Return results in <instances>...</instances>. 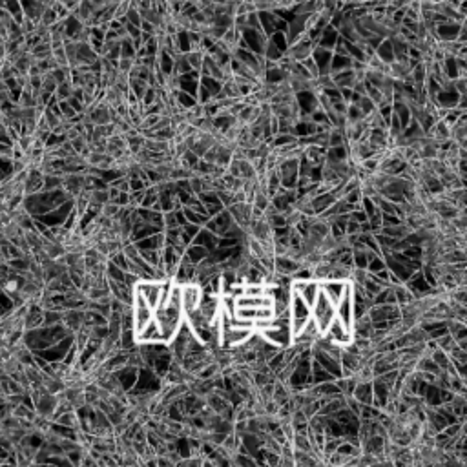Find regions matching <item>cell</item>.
Wrapping results in <instances>:
<instances>
[{"label":"cell","instance_id":"cell-1","mask_svg":"<svg viewBox=\"0 0 467 467\" xmlns=\"http://www.w3.org/2000/svg\"><path fill=\"white\" fill-rule=\"evenodd\" d=\"M153 320L157 321L161 334H163V343L168 345L175 338V334L179 331L181 323L185 321V312L181 309V305L164 303L161 307L153 309Z\"/></svg>","mask_w":467,"mask_h":467},{"label":"cell","instance_id":"cell-2","mask_svg":"<svg viewBox=\"0 0 467 467\" xmlns=\"http://www.w3.org/2000/svg\"><path fill=\"white\" fill-rule=\"evenodd\" d=\"M310 318L314 320V323L318 325V329H320L321 334H323V331L329 327V323L336 318L334 303H332L331 299L327 298L321 290H320V294L316 296L314 303L310 305Z\"/></svg>","mask_w":467,"mask_h":467},{"label":"cell","instance_id":"cell-3","mask_svg":"<svg viewBox=\"0 0 467 467\" xmlns=\"http://www.w3.org/2000/svg\"><path fill=\"white\" fill-rule=\"evenodd\" d=\"M130 312H132V321H133V331H141L148 321L153 320V307L146 299L133 292L132 303H130Z\"/></svg>","mask_w":467,"mask_h":467},{"label":"cell","instance_id":"cell-4","mask_svg":"<svg viewBox=\"0 0 467 467\" xmlns=\"http://www.w3.org/2000/svg\"><path fill=\"white\" fill-rule=\"evenodd\" d=\"M323 336H325L331 343L338 345V347H347V345H350L352 343V339H354L352 329H349L347 325H343L338 318H334V320L329 323V327L323 331Z\"/></svg>","mask_w":467,"mask_h":467},{"label":"cell","instance_id":"cell-5","mask_svg":"<svg viewBox=\"0 0 467 467\" xmlns=\"http://www.w3.org/2000/svg\"><path fill=\"white\" fill-rule=\"evenodd\" d=\"M133 292L142 296V298L146 299L148 303L155 309L159 303V299H161V279H155V277H141V279L133 285Z\"/></svg>","mask_w":467,"mask_h":467},{"label":"cell","instance_id":"cell-6","mask_svg":"<svg viewBox=\"0 0 467 467\" xmlns=\"http://www.w3.org/2000/svg\"><path fill=\"white\" fill-rule=\"evenodd\" d=\"M133 389H135V391H141V393L159 394V391L163 389V380H161V376H157L150 367H139L137 382H135V385H133Z\"/></svg>","mask_w":467,"mask_h":467},{"label":"cell","instance_id":"cell-7","mask_svg":"<svg viewBox=\"0 0 467 467\" xmlns=\"http://www.w3.org/2000/svg\"><path fill=\"white\" fill-rule=\"evenodd\" d=\"M201 296H203V290L197 283H186V285H181V309L186 314H192L199 309V301H201Z\"/></svg>","mask_w":467,"mask_h":467},{"label":"cell","instance_id":"cell-8","mask_svg":"<svg viewBox=\"0 0 467 467\" xmlns=\"http://www.w3.org/2000/svg\"><path fill=\"white\" fill-rule=\"evenodd\" d=\"M290 290L298 294L299 298H303L309 305H312L314 303L316 296L320 294V279H316V277L296 279V277H292V281H290Z\"/></svg>","mask_w":467,"mask_h":467},{"label":"cell","instance_id":"cell-9","mask_svg":"<svg viewBox=\"0 0 467 467\" xmlns=\"http://www.w3.org/2000/svg\"><path fill=\"white\" fill-rule=\"evenodd\" d=\"M349 285V279H339V277H325L320 279V290L336 305L339 298L345 294V288Z\"/></svg>","mask_w":467,"mask_h":467},{"label":"cell","instance_id":"cell-10","mask_svg":"<svg viewBox=\"0 0 467 467\" xmlns=\"http://www.w3.org/2000/svg\"><path fill=\"white\" fill-rule=\"evenodd\" d=\"M310 352H312V360L318 361V363H320V365L323 367L327 372H331L334 378L341 376V365H339L338 358H334V356L327 354L325 350L314 349V347H310Z\"/></svg>","mask_w":467,"mask_h":467},{"label":"cell","instance_id":"cell-11","mask_svg":"<svg viewBox=\"0 0 467 467\" xmlns=\"http://www.w3.org/2000/svg\"><path fill=\"white\" fill-rule=\"evenodd\" d=\"M112 372L115 374V378H117L119 389H121L123 393H128L130 389H133V385H135V382H137V372H139V367L126 363L124 367H121V369H117V371H112Z\"/></svg>","mask_w":467,"mask_h":467},{"label":"cell","instance_id":"cell-12","mask_svg":"<svg viewBox=\"0 0 467 467\" xmlns=\"http://www.w3.org/2000/svg\"><path fill=\"white\" fill-rule=\"evenodd\" d=\"M135 341L139 343H163V334L159 329L157 321L150 320L141 331L135 332Z\"/></svg>","mask_w":467,"mask_h":467},{"label":"cell","instance_id":"cell-13","mask_svg":"<svg viewBox=\"0 0 467 467\" xmlns=\"http://www.w3.org/2000/svg\"><path fill=\"white\" fill-rule=\"evenodd\" d=\"M299 267H303V261L292 258L290 254H283V256H274V272L276 274H283V276H292L294 272L298 270Z\"/></svg>","mask_w":467,"mask_h":467},{"label":"cell","instance_id":"cell-14","mask_svg":"<svg viewBox=\"0 0 467 467\" xmlns=\"http://www.w3.org/2000/svg\"><path fill=\"white\" fill-rule=\"evenodd\" d=\"M194 277H196V265L190 263V259L183 254V258H181V261H179V265H177V268H175V274H174L172 279H174L177 285H186V283L194 281Z\"/></svg>","mask_w":467,"mask_h":467},{"label":"cell","instance_id":"cell-15","mask_svg":"<svg viewBox=\"0 0 467 467\" xmlns=\"http://www.w3.org/2000/svg\"><path fill=\"white\" fill-rule=\"evenodd\" d=\"M391 400V387L380 380L378 376L372 378V405L383 409Z\"/></svg>","mask_w":467,"mask_h":467},{"label":"cell","instance_id":"cell-16","mask_svg":"<svg viewBox=\"0 0 467 467\" xmlns=\"http://www.w3.org/2000/svg\"><path fill=\"white\" fill-rule=\"evenodd\" d=\"M334 201H336V197L332 196L331 190L321 192V194H316L314 197H310V208H312L314 215H321Z\"/></svg>","mask_w":467,"mask_h":467},{"label":"cell","instance_id":"cell-17","mask_svg":"<svg viewBox=\"0 0 467 467\" xmlns=\"http://www.w3.org/2000/svg\"><path fill=\"white\" fill-rule=\"evenodd\" d=\"M352 398H354L356 401H360L361 405L372 403V380L356 383L354 391H352Z\"/></svg>","mask_w":467,"mask_h":467},{"label":"cell","instance_id":"cell-18","mask_svg":"<svg viewBox=\"0 0 467 467\" xmlns=\"http://www.w3.org/2000/svg\"><path fill=\"white\" fill-rule=\"evenodd\" d=\"M332 77V82H334V86H338V88H352L354 86V82L358 79H356V73L352 68H345V69H339V71H332L331 73Z\"/></svg>","mask_w":467,"mask_h":467},{"label":"cell","instance_id":"cell-19","mask_svg":"<svg viewBox=\"0 0 467 467\" xmlns=\"http://www.w3.org/2000/svg\"><path fill=\"white\" fill-rule=\"evenodd\" d=\"M217 237L215 234H212L210 230H206L204 226H201L199 228V232L196 234V237L192 239V243H196V245H201V247H204L206 250H214L215 247H217Z\"/></svg>","mask_w":467,"mask_h":467},{"label":"cell","instance_id":"cell-20","mask_svg":"<svg viewBox=\"0 0 467 467\" xmlns=\"http://www.w3.org/2000/svg\"><path fill=\"white\" fill-rule=\"evenodd\" d=\"M349 159V144L343 146H327L325 163H341Z\"/></svg>","mask_w":467,"mask_h":467},{"label":"cell","instance_id":"cell-21","mask_svg":"<svg viewBox=\"0 0 467 467\" xmlns=\"http://www.w3.org/2000/svg\"><path fill=\"white\" fill-rule=\"evenodd\" d=\"M429 137H433L436 142H442L445 139H451V126L447 123H444L442 119H438L436 123L431 126V130L427 132Z\"/></svg>","mask_w":467,"mask_h":467},{"label":"cell","instance_id":"cell-22","mask_svg":"<svg viewBox=\"0 0 467 467\" xmlns=\"http://www.w3.org/2000/svg\"><path fill=\"white\" fill-rule=\"evenodd\" d=\"M185 256L190 259V263L197 265V263H201V261L208 256V250H206L204 247H201V245L190 243V245H186V248H185Z\"/></svg>","mask_w":467,"mask_h":467},{"label":"cell","instance_id":"cell-23","mask_svg":"<svg viewBox=\"0 0 467 467\" xmlns=\"http://www.w3.org/2000/svg\"><path fill=\"white\" fill-rule=\"evenodd\" d=\"M119 347L126 352H132V350L137 349V341H135V331L133 329H123L121 331V336H119Z\"/></svg>","mask_w":467,"mask_h":467},{"label":"cell","instance_id":"cell-24","mask_svg":"<svg viewBox=\"0 0 467 467\" xmlns=\"http://www.w3.org/2000/svg\"><path fill=\"white\" fill-rule=\"evenodd\" d=\"M393 290H394V298H396V305H405V303H411L412 299H414V296H412V292L409 290V288L403 285V283H398V285H393Z\"/></svg>","mask_w":467,"mask_h":467},{"label":"cell","instance_id":"cell-25","mask_svg":"<svg viewBox=\"0 0 467 467\" xmlns=\"http://www.w3.org/2000/svg\"><path fill=\"white\" fill-rule=\"evenodd\" d=\"M431 358H433V361L436 363V365L440 367V371H447V367L451 365V358H449V354L445 352V350H442V349H438V347H434L433 350H429L427 352Z\"/></svg>","mask_w":467,"mask_h":467},{"label":"cell","instance_id":"cell-26","mask_svg":"<svg viewBox=\"0 0 467 467\" xmlns=\"http://www.w3.org/2000/svg\"><path fill=\"white\" fill-rule=\"evenodd\" d=\"M378 232H382V234L393 237V239H401V237L407 236L409 226H407L405 223H400V225H393V226H382Z\"/></svg>","mask_w":467,"mask_h":467},{"label":"cell","instance_id":"cell-27","mask_svg":"<svg viewBox=\"0 0 467 467\" xmlns=\"http://www.w3.org/2000/svg\"><path fill=\"white\" fill-rule=\"evenodd\" d=\"M212 219L215 221V225H217V228H219V236H223V234L226 232V228H228V226H230L232 223H234V219H232L230 212H228L226 208L221 210L219 214H215L214 217H212Z\"/></svg>","mask_w":467,"mask_h":467},{"label":"cell","instance_id":"cell-28","mask_svg":"<svg viewBox=\"0 0 467 467\" xmlns=\"http://www.w3.org/2000/svg\"><path fill=\"white\" fill-rule=\"evenodd\" d=\"M179 159H181V166H183V168H186V170H190V172H194V170H196V166H197V163H199V159H201V157H199L197 153H194V152L190 150V148H188V150H185V152L181 153Z\"/></svg>","mask_w":467,"mask_h":467},{"label":"cell","instance_id":"cell-29","mask_svg":"<svg viewBox=\"0 0 467 467\" xmlns=\"http://www.w3.org/2000/svg\"><path fill=\"white\" fill-rule=\"evenodd\" d=\"M181 210H183V214H185V217H186V223H194V225H197V226H203L204 221L208 219L206 214H201V212L192 210V208H188V206H183Z\"/></svg>","mask_w":467,"mask_h":467},{"label":"cell","instance_id":"cell-30","mask_svg":"<svg viewBox=\"0 0 467 467\" xmlns=\"http://www.w3.org/2000/svg\"><path fill=\"white\" fill-rule=\"evenodd\" d=\"M376 55L382 59L383 62H393L394 61V53H393V46L389 42V39H383L376 48Z\"/></svg>","mask_w":467,"mask_h":467},{"label":"cell","instance_id":"cell-31","mask_svg":"<svg viewBox=\"0 0 467 467\" xmlns=\"http://www.w3.org/2000/svg\"><path fill=\"white\" fill-rule=\"evenodd\" d=\"M369 263V250L367 248H354L352 250V267L354 268H367Z\"/></svg>","mask_w":467,"mask_h":467},{"label":"cell","instance_id":"cell-32","mask_svg":"<svg viewBox=\"0 0 467 467\" xmlns=\"http://www.w3.org/2000/svg\"><path fill=\"white\" fill-rule=\"evenodd\" d=\"M186 61H188V64L192 66V69H201V64H203V59H204V51L203 50H188L185 53Z\"/></svg>","mask_w":467,"mask_h":467},{"label":"cell","instance_id":"cell-33","mask_svg":"<svg viewBox=\"0 0 467 467\" xmlns=\"http://www.w3.org/2000/svg\"><path fill=\"white\" fill-rule=\"evenodd\" d=\"M199 228L201 226L194 225V223H185V225L181 226V241H183V245H190L192 239L196 237V234L199 232Z\"/></svg>","mask_w":467,"mask_h":467},{"label":"cell","instance_id":"cell-34","mask_svg":"<svg viewBox=\"0 0 467 467\" xmlns=\"http://www.w3.org/2000/svg\"><path fill=\"white\" fill-rule=\"evenodd\" d=\"M345 117H347V124H352V123H358V121H361V119H365V115H363V112H361L360 108H358V104H354V102H349V104H347Z\"/></svg>","mask_w":467,"mask_h":467},{"label":"cell","instance_id":"cell-35","mask_svg":"<svg viewBox=\"0 0 467 467\" xmlns=\"http://www.w3.org/2000/svg\"><path fill=\"white\" fill-rule=\"evenodd\" d=\"M361 287H363V290H365V294H367V296H369V298H371V299L374 298V296H376V294L380 292V290H382V288H383L382 285H380V283H378L376 279H372L371 276H367V279H365V281H363V285H361Z\"/></svg>","mask_w":467,"mask_h":467},{"label":"cell","instance_id":"cell-36","mask_svg":"<svg viewBox=\"0 0 467 467\" xmlns=\"http://www.w3.org/2000/svg\"><path fill=\"white\" fill-rule=\"evenodd\" d=\"M356 104H358V108H360L361 112H363V115H365V117H369V115H372V113L376 112V104H374V102H372L367 95H361L360 101L356 102Z\"/></svg>","mask_w":467,"mask_h":467},{"label":"cell","instance_id":"cell-37","mask_svg":"<svg viewBox=\"0 0 467 467\" xmlns=\"http://www.w3.org/2000/svg\"><path fill=\"white\" fill-rule=\"evenodd\" d=\"M267 294L265 283H245V296H263Z\"/></svg>","mask_w":467,"mask_h":467},{"label":"cell","instance_id":"cell-38","mask_svg":"<svg viewBox=\"0 0 467 467\" xmlns=\"http://www.w3.org/2000/svg\"><path fill=\"white\" fill-rule=\"evenodd\" d=\"M110 261H112L115 267H119V268L128 270V258L124 256L123 248H121V250H117V252H113L112 256H110Z\"/></svg>","mask_w":467,"mask_h":467},{"label":"cell","instance_id":"cell-39","mask_svg":"<svg viewBox=\"0 0 467 467\" xmlns=\"http://www.w3.org/2000/svg\"><path fill=\"white\" fill-rule=\"evenodd\" d=\"M199 11V7H197V2L196 0H183L181 2V7H179V13L181 15H185V17H192L194 13Z\"/></svg>","mask_w":467,"mask_h":467},{"label":"cell","instance_id":"cell-40","mask_svg":"<svg viewBox=\"0 0 467 467\" xmlns=\"http://www.w3.org/2000/svg\"><path fill=\"white\" fill-rule=\"evenodd\" d=\"M121 57H128V59H135V46L133 42L126 37L121 40Z\"/></svg>","mask_w":467,"mask_h":467},{"label":"cell","instance_id":"cell-41","mask_svg":"<svg viewBox=\"0 0 467 467\" xmlns=\"http://www.w3.org/2000/svg\"><path fill=\"white\" fill-rule=\"evenodd\" d=\"M403 223V219L396 214H383L382 212V226H393V225H400Z\"/></svg>","mask_w":467,"mask_h":467},{"label":"cell","instance_id":"cell-42","mask_svg":"<svg viewBox=\"0 0 467 467\" xmlns=\"http://www.w3.org/2000/svg\"><path fill=\"white\" fill-rule=\"evenodd\" d=\"M453 88H455L458 93H467V77H456L453 79Z\"/></svg>","mask_w":467,"mask_h":467}]
</instances>
